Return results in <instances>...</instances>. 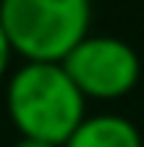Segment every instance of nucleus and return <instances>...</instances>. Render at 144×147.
<instances>
[{
	"label": "nucleus",
	"instance_id": "f257e3e1",
	"mask_svg": "<svg viewBox=\"0 0 144 147\" xmlns=\"http://www.w3.org/2000/svg\"><path fill=\"white\" fill-rule=\"evenodd\" d=\"M6 108L21 132L63 147L75 126L84 120V96L60 63H24L6 87Z\"/></svg>",
	"mask_w": 144,
	"mask_h": 147
},
{
	"label": "nucleus",
	"instance_id": "f03ea898",
	"mask_svg": "<svg viewBox=\"0 0 144 147\" xmlns=\"http://www.w3.org/2000/svg\"><path fill=\"white\" fill-rule=\"evenodd\" d=\"M12 51L30 63H60L87 36L90 0H0Z\"/></svg>",
	"mask_w": 144,
	"mask_h": 147
},
{
	"label": "nucleus",
	"instance_id": "7ed1b4c3",
	"mask_svg": "<svg viewBox=\"0 0 144 147\" xmlns=\"http://www.w3.org/2000/svg\"><path fill=\"white\" fill-rule=\"evenodd\" d=\"M84 99H120L138 84L141 63L132 45L114 36H84L60 60Z\"/></svg>",
	"mask_w": 144,
	"mask_h": 147
},
{
	"label": "nucleus",
	"instance_id": "20e7f679",
	"mask_svg": "<svg viewBox=\"0 0 144 147\" xmlns=\"http://www.w3.org/2000/svg\"><path fill=\"white\" fill-rule=\"evenodd\" d=\"M63 147H141V135L117 114H96L84 117Z\"/></svg>",
	"mask_w": 144,
	"mask_h": 147
},
{
	"label": "nucleus",
	"instance_id": "39448f33",
	"mask_svg": "<svg viewBox=\"0 0 144 147\" xmlns=\"http://www.w3.org/2000/svg\"><path fill=\"white\" fill-rule=\"evenodd\" d=\"M9 57H12V45H9V39L3 33V24H0V78H3L6 66H9Z\"/></svg>",
	"mask_w": 144,
	"mask_h": 147
},
{
	"label": "nucleus",
	"instance_id": "423d86ee",
	"mask_svg": "<svg viewBox=\"0 0 144 147\" xmlns=\"http://www.w3.org/2000/svg\"><path fill=\"white\" fill-rule=\"evenodd\" d=\"M15 147H57V144H48V141H36V138H21Z\"/></svg>",
	"mask_w": 144,
	"mask_h": 147
}]
</instances>
